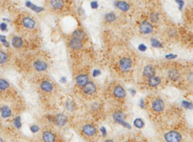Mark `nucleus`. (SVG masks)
Returning <instances> with one entry per match:
<instances>
[{"label": "nucleus", "instance_id": "f257e3e1", "mask_svg": "<svg viewBox=\"0 0 193 142\" xmlns=\"http://www.w3.org/2000/svg\"><path fill=\"white\" fill-rule=\"evenodd\" d=\"M164 139L167 142H180L182 136L176 131H170L164 135Z\"/></svg>", "mask_w": 193, "mask_h": 142}, {"label": "nucleus", "instance_id": "f03ea898", "mask_svg": "<svg viewBox=\"0 0 193 142\" xmlns=\"http://www.w3.org/2000/svg\"><path fill=\"white\" fill-rule=\"evenodd\" d=\"M113 119L117 123H119V124L122 125L124 127L128 128V129H130V125L125 122V119H124L125 117H124V113L122 112L118 111V112L115 113L113 114Z\"/></svg>", "mask_w": 193, "mask_h": 142}, {"label": "nucleus", "instance_id": "7ed1b4c3", "mask_svg": "<svg viewBox=\"0 0 193 142\" xmlns=\"http://www.w3.org/2000/svg\"><path fill=\"white\" fill-rule=\"evenodd\" d=\"M139 29L140 30V32L143 34H149L151 33L153 30V27L151 23L144 21L141 22L139 26Z\"/></svg>", "mask_w": 193, "mask_h": 142}, {"label": "nucleus", "instance_id": "20e7f679", "mask_svg": "<svg viewBox=\"0 0 193 142\" xmlns=\"http://www.w3.org/2000/svg\"><path fill=\"white\" fill-rule=\"evenodd\" d=\"M120 67L123 71H128L131 67L132 61L128 57H123L120 60Z\"/></svg>", "mask_w": 193, "mask_h": 142}, {"label": "nucleus", "instance_id": "39448f33", "mask_svg": "<svg viewBox=\"0 0 193 142\" xmlns=\"http://www.w3.org/2000/svg\"><path fill=\"white\" fill-rule=\"evenodd\" d=\"M82 90H83V91L86 95H92V94H94L96 91V87L95 83H91V82H88V83H86L83 86Z\"/></svg>", "mask_w": 193, "mask_h": 142}, {"label": "nucleus", "instance_id": "423d86ee", "mask_svg": "<svg viewBox=\"0 0 193 142\" xmlns=\"http://www.w3.org/2000/svg\"><path fill=\"white\" fill-rule=\"evenodd\" d=\"M82 131L83 133L87 136H94L96 134V130L94 125H91V124H88L83 126L82 128Z\"/></svg>", "mask_w": 193, "mask_h": 142}, {"label": "nucleus", "instance_id": "0eeeda50", "mask_svg": "<svg viewBox=\"0 0 193 142\" xmlns=\"http://www.w3.org/2000/svg\"><path fill=\"white\" fill-rule=\"evenodd\" d=\"M152 107L156 112H162L164 108V102L161 99H155L152 104Z\"/></svg>", "mask_w": 193, "mask_h": 142}, {"label": "nucleus", "instance_id": "6e6552de", "mask_svg": "<svg viewBox=\"0 0 193 142\" xmlns=\"http://www.w3.org/2000/svg\"><path fill=\"white\" fill-rule=\"evenodd\" d=\"M55 122L58 126H63L67 122V117L64 114H58L55 117Z\"/></svg>", "mask_w": 193, "mask_h": 142}, {"label": "nucleus", "instance_id": "1a4fd4ad", "mask_svg": "<svg viewBox=\"0 0 193 142\" xmlns=\"http://www.w3.org/2000/svg\"><path fill=\"white\" fill-rule=\"evenodd\" d=\"M23 26L28 29H33L35 25H36V22L33 18L29 17H25L22 21Z\"/></svg>", "mask_w": 193, "mask_h": 142}, {"label": "nucleus", "instance_id": "9d476101", "mask_svg": "<svg viewBox=\"0 0 193 142\" xmlns=\"http://www.w3.org/2000/svg\"><path fill=\"white\" fill-rule=\"evenodd\" d=\"M42 139L45 142H55V135L50 131H45L42 135Z\"/></svg>", "mask_w": 193, "mask_h": 142}, {"label": "nucleus", "instance_id": "9b49d317", "mask_svg": "<svg viewBox=\"0 0 193 142\" xmlns=\"http://www.w3.org/2000/svg\"><path fill=\"white\" fill-rule=\"evenodd\" d=\"M69 46L71 47L73 49H75V50L80 49L82 47V40L73 38L72 39H70V41H69Z\"/></svg>", "mask_w": 193, "mask_h": 142}, {"label": "nucleus", "instance_id": "f8f14e48", "mask_svg": "<svg viewBox=\"0 0 193 142\" xmlns=\"http://www.w3.org/2000/svg\"><path fill=\"white\" fill-rule=\"evenodd\" d=\"M76 83L77 85H80V86H84L86 83H88V77L87 75L85 74H81L79 75L77 77H76Z\"/></svg>", "mask_w": 193, "mask_h": 142}, {"label": "nucleus", "instance_id": "ddd939ff", "mask_svg": "<svg viewBox=\"0 0 193 142\" xmlns=\"http://www.w3.org/2000/svg\"><path fill=\"white\" fill-rule=\"evenodd\" d=\"M113 94L116 98H122L125 96V91H124V89H123L122 86L118 85V86H116V87L114 89Z\"/></svg>", "mask_w": 193, "mask_h": 142}, {"label": "nucleus", "instance_id": "4468645a", "mask_svg": "<svg viewBox=\"0 0 193 142\" xmlns=\"http://www.w3.org/2000/svg\"><path fill=\"white\" fill-rule=\"evenodd\" d=\"M143 75L146 77H151L155 75V68L152 65H147L144 67Z\"/></svg>", "mask_w": 193, "mask_h": 142}, {"label": "nucleus", "instance_id": "2eb2a0df", "mask_svg": "<svg viewBox=\"0 0 193 142\" xmlns=\"http://www.w3.org/2000/svg\"><path fill=\"white\" fill-rule=\"evenodd\" d=\"M34 67L37 71H44L47 69L48 65L45 62L42 61H37L34 63Z\"/></svg>", "mask_w": 193, "mask_h": 142}, {"label": "nucleus", "instance_id": "dca6fc26", "mask_svg": "<svg viewBox=\"0 0 193 142\" xmlns=\"http://www.w3.org/2000/svg\"><path fill=\"white\" fill-rule=\"evenodd\" d=\"M116 6L122 11H128L130 9V5L124 1H118L116 3Z\"/></svg>", "mask_w": 193, "mask_h": 142}, {"label": "nucleus", "instance_id": "f3484780", "mask_svg": "<svg viewBox=\"0 0 193 142\" xmlns=\"http://www.w3.org/2000/svg\"><path fill=\"white\" fill-rule=\"evenodd\" d=\"M40 87H41L42 91H45V92H50V91H52L53 85L50 82H48V81H43L41 83Z\"/></svg>", "mask_w": 193, "mask_h": 142}, {"label": "nucleus", "instance_id": "a211bd4d", "mask_svg": "<svg viewBox=\"0 0 193 142\" xmlns=\"http://www.w3.org/2000/svg\"><path fill=\"white\" fill-rule=\"evenodd\" d=\"M148 83H149V86L151 87H155L157 86L161 83V79H160L159 77H155V76H152V77H149V81H148Z\"/></svg>", "mask_w": 193, "mask_h": 142}, {"label": "nucleus", "instance_id": "6ab92c4d", "mask_svg": "<svg viewBox=\"0 0 193 142\" xmlns=\"http://www.w3.org/2000/svg\"><path fill=\"white\" fill-rule=\"evenodd\" d=\"M50 3L53 9L56 10H60L63 6V0H51Z\"/></svg>", "mask_w": 193, "mask_h": 142}, {"label": "nucleus", "instance_id": "aec40b11", "mask_svg": "<svg viewBox=\"0 0 193 142\" xmlns=\"http://www.w3.org/2000/svg\"><path fill=\"white\" fill-rule=\"evenodd\" d=\"M26 5H27V7H28V8H29L30 9H32L33 11H34L35 12H41V11H42L43 10H44V9L43 8H42V7H39V6H36V5L33 4L31 2H29V1H27V2H26Z\"/></svg>", "mask_w": 193, "mask_h": 142}, {"label": "nucleus", "instance_id": "412c9836", "mask_svg": "<svg viewBox=\"0 0 193 142\" xmlns=\"http://www.w3.org/2000/svg\"><path fill=\"white\" fill-rule=\"evenodd\" d=\"M1 114H2V117L3 118H8L11 116V111L10 108L9 107L4 106L1 107Z\"/></svg>", "mask_w": 193, "mask_h": 142}, {"label": "nucleus", "instance_id": "4be33fe9", "mask_svg": "<svg viewBox=\"0 0 193 142\" xmlns=\"http://www.w3.org/2000/svg\"><path fill=\"white\" fill-rule=\"evenodd\" d=\"M12 45L13 46L16 48V49L21 48L23 45V40L21 39V38L18 37V36H15L12 39Z\"/></svg>", "mask_w": 193, "mask_h": 142}, {"label": "nucleus", "instance_id": "5701e85b", "mask_svg": "<svg viewBox=\"0 0 193 142\" xmlns=\"http://www.w3.org/2000/svg\"><path fill=\"white\" fill-rule=\"evenodd\" d=\"M85 33L82 30H76L73 33V38L80 39V40L82 41L85 38Z\"/></svg>", "mask_w": 193, "mask_h": 142}, {"label": "nucleus", "instance_id": "b1692460", "mask_svg": "<svg viewBox=\"0 0 193 142\" xmlns=\"http://www.w3.org/2000/svg\"><path fill=\"white\" fill-rule=\"evenodd\" d=\"M168 76L170 77V79H172V80H177L179 78H180V73L176 70H174V69H172V70H170L168 73Z\"/></svg>", "mask_w": 193, "mask_h": 142}, {"label": "nucleus", "instance_id": "393cba45", "mask_svg": "<svg viewBox=\"0 0 193 142\" xmlns=\"http://www.w3.org/2000/svg\"><path fill=\"white\" fill-rule=\"evenodd\" d=\"M116 19V16L113 12L108 13V14H106V15H105V20L107 22L112 23V22L115 21Z\"/></svg>", "mask_w": 193, "mask_h": 142}, {"label": "nucleus", "instance_id": "a878e982", "mask_svg": "<svg viewBox=\"0 0 193 142\" xmlns=\"http://www.w3.org/2000/svg\"><path fill=\"white\" fill-rule=\"evenodd\" d=\"M9 60V56L3 51H0V64H5Z\"/></svg>", "mask_w": 193, "mask_h": 142}, {"label": "nucleus", "instance_id": "bb28decb", "mask_svg": "<svg viewBox=\"0 0 193 142\" xmlns=\"http://www.w3.org/2000/svg\"><path fill=\"white\" fill-rule=\"evenodd\" d=\"M149 18H150V21L152 23H157L159 21V15H158V13L152 12L149 16Z\"/></svg>", "mask_w": 193, "mask_h": 142}, {"label": "nucleus", "instance_id": "cd10ccee", "mask_svg": "<svg viewBox=\"0 0 193 142\" xmlns=\"http://www.w3.org/2000/svg\"><path fill=\"white\" fill-rule=\"evenodd\" d=\"M9 87V83L5 79H0V90H5Z\"/></svg>", "mask_w": 193, "mask_h": 142}, {"label": "nucleus", "instance_id": "c85d7f7f", "mask_svg": "<svg viewBox=\"0 0 193 142\" xmlns=\"http://www.w3.org/2000/svg\"><path fill=\"white\" fill-rule=\"evenodd\" d=\"M151 44L152 45V47H155V48H158V49H159V48H162L163 45L161 43H160L159 41L156 39H151Z\"/></svg>", "mask_w": 193, "mask_h": 142}, {"label": "nucleus", "instance_id": "c756f323", "mask_svg": "<svg viewBox=\"0 0 193 142\" xmlns=\"http://www.w3.org/2000/svg\"><path fill=\"white\" fill-rule=\"evenodd\" d=\"M134 125L136 126V128H138V129H141V128L143 127V125H144V123H143V121L141 119H136L134 121Z\"/></svg>", "mask_w": 193, "mask_h": 142}, {"label": "nucleus", "instance_id": "7c9ffc66", "mask_svg": "<svg viewBox=\"0 0 193 142\" xmlns=\"http://www.w3.org/2000/svg\"><path fill=\"white\" fill-rule=\"evenodd\" d=\"M182 105H183V107H184L185 108L187 109H192L193 107V104H192L191 102L187 101H183L182 102Z\"/></svg>", "mask_w": 193, "mask_h": 142}, {"label": "nucleus", "instance_id": "2f4dec72", "mask_svg": "<svg viewBox=\"0 0 193 142\" xmlns=\"http://www.w3.org/2000/svg\"><path fill=\"white\" fill-rule=\"evenodd\" d=\"M66 107H67V108L69 110L72 111V110H74V104L73 101H67L66 103Z\"/></svg>", "mask_w": 193, "mask_h": 142}, {"label": "nucleus", "instance_id": "473e14b6", "mask_svg": "<svg viewBox=\"0 0 193 142\" xmlns=\"http://www.w3.org/2000/svg\"><path fill=\"white\" fill-rule=\"evenodd\" d=\"M14 123H15V127L17 128V129L21 128V119H20V117H17V118H16V119H15V121H14Z\"/></svg>", "mask_w": 193, "mask_h": 142}, {"label": "nucleus", "instance_id": "72a5a7b5", "mask_svg": "<svg viewBox=\"0 0 193 142\" xmlns=\"http://www.w3.org/2000/svg\"><path fill=\"white\" fill-rule=\"evenodd\" d=\"M0 41H2V43L4 44L5 46L6 47H9V43L6 41V39H5V36H0Z\"/></svg>", "mask_w": 193, "mask_h": 142}, {"label": "nucleus", "instance_id": "f704fd0d", "mask_svg": "<svg viewBox=\"0 0 193 142\" xmlns=\"http://www.w3.org/2000/svg\"><path fill=\"white\" fill-rule=\"evenodd\" d=\"M30 130H31L33 133H35V132H37V131L39 130V128L37 125H32L31 127H30Z\"/></svg>", "mask_w": 193, "mask_h": 142}, {"label": "nucleus", "instance_id": "c9c22d12", "mask_svg": "<svg viewBox=\"0 0 193 142\" xmlns=\"http://www.w3.org/2000/svg\"><path fill=\"white\" fill-rule=\"evenodd\" d=\"M176 1V2L179 5V8H180V9H182V8L183 7V5H184V2H183V0H175Z\"/></svg>", "mask_w": 193, "mask_h": 142}, {"label": "nucleus", "instance_id": "e433bc0d", "mask_svg": "<svg viewBox=\"0 0 193 142\" xmlns=\"http://www.w3.org/2000/svg\"><path fill=\"white\" fill-rule=\"evenodd\" d=\"M91 8L94 9H97V8H98V2H96V1H94V2H92L91 3Z\"/></svg>", "mask_w": 193, "mask_h": 142}, {"label": "nucleus", "instance_id": "4c0bfd02", "mask_svg": "<svg viewBox=\"0 0 193 142\" xmlns=\"http://www.w3.org/2000/svg\"><path fill=\"white\" fill-rule=\"evenodd\" d=\"M187 79L189 80L190 83H193V73H189V74L187 75Z\"/></svg>", "mask_w": 193, "mask_h": 142}, {"label": "nucleus", "instance_id": "58836bf2", "mask_svg": "<svg viewBox=\"0 0 193 142\" xmlns=\"http://www.w3.org/2000/svg\"><path fill=\"white\" fill-rule=\"evenodd\" d=\"M0 29L2 31L7 30V24L5 23H0Z\"/></svg>", "mask_w": 193, "mask_h": 142}, {"label": "nucleus", "instance_id": "ea45409f", "mask_svg": "<svg viewBox=\"0 0 193 142\" xmlns=\"http://www.w3.org/2000/svg\"><path fill=\"white\" fill-rule=\"evenodd\" d=\"M138 49H139V50H140V51H146V50L147 48H146V46L145 45L142 44V45H139Z\"/></svg>", "mask_w": 193, "mask_h": 142}, {"label": "nucleus", "instance_id": "a19ab883", "mask_svg": "<svg viewBox=\"0 0 193 142\" xmlns=\"http://www.w3.org/2000/svg\"><path fill=\"white\" fill-rule=\"evenodd\" d=\"M165 57L167 58V59H174V58H176V55H172V54H169V55H167L165 56Z\"/></svg>", "mask_w": 193, "mask_h": 142}, {"label": "nucleus", "instance_id": "79ce46f5", "mask_svg": "<svg viewBox=\"0 0 193 142\" xmlns=\"http://www.w3.org/2000/svg\"><path fill=\"white\" fill-rule=\"evenodd\" d=\"M100 71H99V70H94V72H93V77H97V76H98V75H100Z\"/></svg>", "mask_w": 193, "mask_h": 142}, {"label": "nucleus", "instance_id": "37998d69", "mask_svg": "<svg viewBox=\"0 0 193 142\" xmlns=\"http://www.w3.org/2000/svg\"><path fill=\"white\" fill-rule=\"evenodd\" d=\"M100 131H101V132H102V134H103V136L106 135V128L101 127Z\"/></svg>", "mask_w": 193, "mask_h": 142}, {"label": "nucleus", "instance_id": "c03bdc74", "mask_svg": "<svg viewBox=\"0 0 193 142\" xmlns=\"http://www.w3.org/2000/svg\"><path fill=\"white\" fill-rule=\"evenodd\" d=\"M61 82L63 83H65L66 82H67V79H66V77H62V78L61 79Z\"/></svg>", "mask_w": 193, "mask_h": 142}, {"label": "nucleus", "instance_id": "a18cd8bd", "mask_svg": "<svg viewBox=\"0 0 193 142\" xmlns=\"http://www.w3.org/2000/svg\"><path fill=\"white\" fill-rule=\"evenodd\" d=\"M130 93H131V95H134L135 94H136V91H134V89H130Z\"/></svg>", "mask_w": 193, "mask_h": 142}, {"label": "nucleus", "instance_id": "49530a36", "mask_svg": "<svg viewBox=\"0 0 193 142\" xmlns=\"http://www.w3.org/2000/svg\"><path fill=\"white\" fill-rule=\"evenodd\" d=\"M140 106L142 108H143L144 107V104H143V101H140Z\"/></svg>", "mask_w": 193, "mask_h": 142}, {"label": "nucleus", "instance_id": "de8ad7c7", "mask_svg": "<svg viewBox=\"0 0 193 142\" xmlns=\"http://www.w3.org/2000/svg\"><path fill=\"white\" fill-rule=\"evenodd\" d=\"M104 142H114V141H112V140H106V141H105Z\"/></svg>", "mask_w": 193, "mask_h": 142}, {"label": "nucleus", "instance_id": "09e8293b", "mask_svg": "<svg viewBox=\"0 0 193 142\" xmlns=\"http://www.w3.org/2000/svg\"><path fill=\"white\" fill-rule=\"evenodd\" d=\"M0 142H3V141H2V138H0Z\"/></svg>", "mask_w": 193, "mask_h": 142}, {"label": "nucleus", "instance_id": "8fccbe9b", "mask_svg": "<svg viewBox=\"0 0 193 142\" xmlns=\"http://www.w3.org/2000/svg\"><path fill=\"white\" fill-rule=\"evenodd\" d=\"M0 92H1V90H0Z\"/></svg>", "mask_w": 193, "mask_h": 142}]
</instances>
